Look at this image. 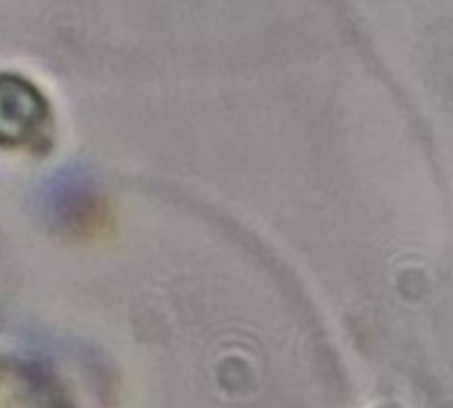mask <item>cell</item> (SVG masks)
I'll use <instances>...</instances> for the list:
<instances>
[{"label": "cell", "mask_w": 453, "mask_h": 408, "mask_svg": "<svg viewBox=\"0 0 453 408\" xmlns=\"http://www.w3.org/2000/svg\"><path fill=\"white\" fill-rule=\"evenodd\" d=\"M0 408H75V403L46 366L0 355Z\"/></svg>", "instance_id": "obj_1"}, {"label": "cell", "mask_w": 453, "mask_h": 408, "mask_svg": "<svg viewBox=\"0 0 453 408\" xmlns=\"http://www.w3.org/2000/svg\"><path fill=\"white\" fill-rule=\"evenodd\" d=\"M49 136V104L27 81L0 78V144L27 147Z\"/></svg>", "instance_id": "obj_2"}]
</instances>
